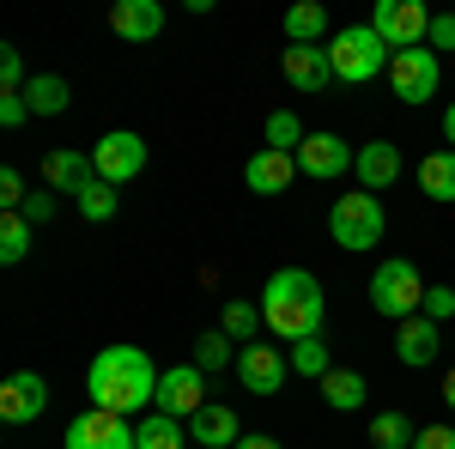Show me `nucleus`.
Instances as JSON below:
<instances>
[{
	"mask_svg": "<svg viewBox=\"0 0 455 449\" xmlns=\"http://www.w3.org/2000/svg\"><path fill=\"white\" fill-rule=\"evenodd\" d=\"M25 201H31L25 176L12 171V164H6V171H0V207H6V212H25Z\"/></svg>",
	"mask_w": 455,
	"mask_h": 449,
	"instance_id": "nucleus-34",
	"label": "nucleus"
},
{
	"mask_svg": "<svg viewBox=\"0 0 455 449\" xmlns=\"http://www.w3.org/2000/svg\"><path fill=\"white\" fill-rule=\"evenodd\" d=\"M25 219H31V225H49V219H55V195H31V201H25Z\"/></svg>",
	"mask_w": 455,
	"mask_h": 449,
	"instance_id": "nucleus-39",
	"label": "nucleus"
},
{
	"mask_svg": "<svg viewBox=\"0 0 455 449\" xmlns=\"http://www.w3.org/2000/svg\"><path fill=\"white\" fill-rule=\"evenodd\" d=\"M49 407V382L36 377V371H12V377L0 382V419L6 425H36Z\"/></svg>",
	"mask_w": 455,
	"mask_h": 449,
	"instance_id": "nucleus-12",
	"label": "nucleus"
},
{
	"mask_svg": "<svg viewBox=\"0 0 455 449\" xmlns=\"http://www.w3.org/2000/svg\"><path fill=\"white\" fill-rule=\"evenodd\" d=\"M328 61H334V79H347V85H364V79L388 73L395 49H388V43L371 31V25H347V31L328 36Z\"/></svg>",
	"mask_w": 455,
	"mask_h": 449,
	"instance_id": "nucleus-3",
	"label": "nucleus"
},
{
	"mask_svg": "<svg viewBox=\"0 0 455 449\" xmlns=\"http://www.w3.org/2000/svg\"><path fill=\"white\" fill-rule=\"evenodd\" d=\"M443 401H450V413H455V371L443 377Z\"/></svg>",
	"mask_w": 455,
	"mask_h": 449,
	"instance_id": "nucleus-42",
	"label": "nucleus"
},
{
	"mask_svg": "<svg viewBox=\"0 0 455 449\" xmlns=\"http://www.w3.org/2000/svg\"><path fill=\"white\" fill-rule=\"evenodd\" d=\"M188 437H195L201 449H237V444H243V425H237V413H231V407L207 401L201 413L188 419Z\"/></svg>",
	"mask_w": 455,
	"mask_h": 449,
	"instance_id": "nucleus-19",
	"label": "nucleus"
},
{
	"mask_svg": "<svg viewBox=\"0 0 455 449\" xmlns=\"http://www.w3.org/2000/svg\"><path fill=\"white\" fill-rule=\"evenodd\" d=\"M31 79H25V55L19 49H0V92H25Z\"/></svg>",
	"mask_w": 455,
	"mask_h": 449,
	"instance_id": "nucleus-35",
	"label": "nucleus"
},
{
	"mask_svg": "<svg viewBox=\"0 0 455 449\" xmlns=\"http://www.w3.org/2000/svg\"><path fill=\"white\" fill-rule=\"evenodd\" d=\"M304 122H298V116H291V109H274V116H267V146H274V152H298V146H304Z\"/></svg>",
	"mask_w": 455,
	"mask_h": 449,
	"instance_id": "nucleus-31",
	"label": "nucleus"
},
{
	"mask_svg": "<svg viewBox=\"0 0 455 449\" xmlns=\"http://www.w3.org/2000/svg\"><path fill=\"white\" fill-rule=\"evenodd\" d=\"M425 49H455V12H431V36Z\"/></svg>",
	"mask_w": 455,
	"mask_h": 449,
	"instance_id": "nucleus-37",
	"label": "nucleus"
},
{
	"mask_svg": "<svg viewBox=\"0 0 455 449\" xmlns=\"http://www.w3.org/2000/svg\"><path fill=\"white\" fill-rule=\"evenodd\" d=\"M285 377H291V358H280V346L249 341L243 352H237V382H243L249 395H280Z\"/></svg>",
	"mask_w": 455,
	"mask_h": 449,
	"instance_id": "nucleus-11",
	"label": "nucleus"
},
{
	"mask_svg": "<svg viewBox=\"0 0 455 449\" xmlns=\"http://www.w3.org/2000/svg\"><path fill=\"white\" fill-rule=\"evenodd\" d=\"M19 122H31L25 92H0V128H19Z\"/></svg>",
	"mask_w": 455,
	"mask_h": 449,
	"instance_id": "nucleus-36",
	"label": "nucleus"
},
{
	"mask_svg": "<svg viewBox=\"0 0 455 449\" xmlns=\"http://www.w3.org/2000/svg\"><path fill=\"white\" fill-rule=\"evenodd\" d=\"M291 158H298V171L315 176V182H328V176H347L352 164H358V152H352L340 134H310L304 146H298V152H291Z\"/></svg>",
	"mask_w": 455,
	"mask_h": 449,
	"instance_id": "nucleus-13",
	"label": "nucleus"
},
{
	"mask_svg": "<svg viewBox=\"0 0 455 449\" xmlns=\"http://www.w3.org/2000/svg\"><path fill=\"white\" fill-rule=\"evenodd\" d=\"M158 377L164 371L146 358V346H104L92 358V371H85V395L104 413L134 419L140 407H158Z\"/></svg>",
	"mask_w": 455,
	"mask_h": 449,
	"instance_id": "nucleus-1",
	"label": "nucleus"
},
{
	"mask_svg": "<svg viewBox=\"0 0 455 449\" xmlns=\"http://www.w3.org/2000/svg\"><path fill=\"white\" fill-rule=\"evenodd\" d=\"M68 79L61 73H31V85H25V104H31V116H61L68 109Z\"/></svg>",
	"mask_w": 455,
	"mask_h": 449,
	"instance_id": "nucleus-25",
	"label": "nucleus"
},
{
	"mask_svg": "<svg viewBox=\"0 0 455 449\" xmlns=\"http://www.w3.org/2000/svg\"><path fill=\"white\" fill-rule=\"evenodd\" d=\"M443 140H450V152H455V104L443 109Z\"/></svg>",
	"mask_w": 455,
	"mask_h": 449,
	"instance_id": "nucleus-41",
	"label": "nucleus"
},
{
	"mask_svg": "<svg viewBox=\"0 0 455 449\" xmlns=\"http://www.w3.org/2000/svg\"><path fill=\"white\" fill-rule=\"evenodd\" d=\"M73 207L85 212V225H109V219H116V207H122V195H116V182H104V176H98L92 188H79V195H73Z\"/></svg>",
	"mask_w": 455,
	"mask_h": 449,
	"instance_id": "nucleus-27",
	"label": "nucleus"
},
{
	"mask_svg": "<svg viewBox=\"0 0 455 449\" xmlns=\"http://www.w3.org/2000/svg\"><path fill=\"white\" fill-rule=\"evenodd\" d=\"M280 73L291 92H328L334 61H328V43H304V49H280Z\"/></svg>",
	"mask_w": 455,
	"mask_h": 449,
	"instance_id": "nucleus-14",
	"label": "nucleus"
},
{
	"mask_svg": "<svg viewBox=\"0 0 455 449\" xmlns=\"http://www.w3.org/2000/svg\"><path fill=\"white\" fill-rule=\"evenodd\" d=\"M413 449H455V425H419Z\"/></svg>",
	"mask_w": 455,
	"mask_h": 449,
	"instance_id": "nucleus-38",
	"label": "nucleus"
},
{
	"mask_svg": "<svg viewBox=\"0 0 455 449\" xmlns=\"http://www.w3.org/2000/svg\"><path fill=\"white\" fill-rule=\"evenodd\" d=\"M261 316L280 341H315L328 328V292L310 268H280V274L261 285Z\"/></svg>",
	"mask_w": 455,
	"mask_h": 449,
	"instance_id": "nucleus-2",
	"label": "nucleus"
},
{
	"mask_svg": "<svg viewBox=\"0 0 455 449\" xmlns=\"http://www.w3.org/2000/svg\"><path fill=\"white\" fill-rule=\"evenodd\" d=\"M443 346H450V341H443V328H437L431 316H407V322H401V334H395V358H401L407 371H425Z\"/></svg>",
	"mask_w": 455,
	"mask_h": 449,
	"instance_id": "nucleus-15",
	"label": "nucleus"
},
{
	"mask_svg": "<svg viewBox=\"0 0 455 449\" xmlns=\"http://www.w3.org/2000/svg\"><path fill=\"white\" fill-rule=\"evenodd\" d=\"M388 85H395L401 104H425V98H437V85H443L437 49H395V61H388Z\"/></svg>",
	"mask_w": 455,
	"mask_h": 449,
	"instance_id": "nucleus-6",
	"label": "nucleus"
},
{
	"mask_svg": "<svg viewBox=\"0 0 455 449\" xmlns=\"http://www.w3.org/2000/svg\"><path fill=\"white\" fill-rule=\"evenodd\" d=\"M450 346H455V328H450Z\"/></svg>",
	"mask_w": 455,
	"mask_h": 449,
	"instance_id": "nucleus-43",
	"label": "nucleus"
},
{
	"mask_svg": "<svg viewBox=\"0 0 455 449\" xmlns=\"http://www.w3.org/2000/svg\"><path fill=\"white\" fill-rule=\"evenodd\" d=\"M328 231H334L340 249H377L383 231H388V212L371 188H358V195H340V201L328 207Z\"/></svg>",
	"mask_w": 455,
	"mask_h": 449,
	"instance_id": "nucleus-5",
	"label": "nucleus"
},
{
	"mask_svg": "<svg viewBox=\"0 0 455 449\" xmlns=\"http://www.w3.org/2000/svg\"><path fill=\"white\" fill-rule=\"evenodd\" d=\"M413 437H419V425L401 413V407H388V413L371 419V444L377 449H413Z\"/></svg>",
	"mask_w": 455,
	"mask_h": 449,
	"instance_id": "nucleus-26",
	"label": "nucleus"
},
{
	"mask_svg": "<svg viewBox=\"0 0 455 449\" xmlns=\"http://www.w3.org/2000/svg\"><path fill=\"white\" fill-rule=\"evenodd\" d=\"M261 322H267V316H261V304H243V298H231V304H225V316H219V328H225L231 341H249Z\"/></svg>",
	"mask_w": 455,
	"mask_h": 449,
	"instance_id": "nucleus-29",
	"label": "nucleus"
},
{
	"mask_svg": "<svg viewBox=\"0 0 455 449\" xmlns=\"http://www.w3.org/2000/svg\"><path fill=\"white\" fill-rule=\"evenodd\" d=\"M352 171H358V182H364L371 195H383L388 182L401 176V146H395V140H371V146H358V164H352Z\"/></svg>",
	"mask_w": 455,
	"mask_h": 449,
	"instance_id": "nucleus-20",
	"label": "nucleus"
},
{
	"mask_svg": "<svg viewBox=\"0 0 455 449\" xmlns=\"http://www.w3.org/2000/svg\"><path fill=\"white\" fill-rule=\"evenodd\" d=\"M291 176H298V158H291V152H274V146H261V152L243 164V182L255 188V195H285Z\"/></svg>",
	"mask_w": 455,
	"mask_h": 449,
	"instance_id": "nucleus-18",
	"label": "nucleus"
},
{
	"mask_svg": "<svg viewBox=\"0 0 455 449\" xmlns=\"http://www.w3.org/2000/svg\"><path fill=\"white\" fill-rule=\"evenodd\" d=\"M92 164H98V176L104 182H134V176L146 171V140L140 134H128V128H116V134H104L98 146H92Z\"/></svg>",
	"mask_w": 455,
	"mask_h": 449,
	"instance_id": "nucleus-8",
	"label": "nucleus"
},
{
	"mask_svg": "<svg viewBox=\"0 0 455 449\" xmlns=\"http://www.w3.org/2000/svg\"><path fill=\"white\" fill-rule=\"evenodd\" d=\"M43 182H49L55 195H79V188H92V182H98V164H92V152L55 146V152L43 158Z\"/></svg>",
	"mask_w": 455,
	"mask_h": 449,
	"instance_id": "nucleus-16",
	"label": "nucleus"
},
{
	"mask_svg": "<svg viewBox=\"0 0 455 449\" xmlns=\"http://www.w3.org/2000/svg\"><path fill=\"white\" fill-rule=\"evenodd\" d=\"M195 365H201V371H225V365H231V334H225V328L201 334V341H195Z\"/></svg>",
	"mask_w": 455,
	"mask_h": 449,
	"instance_id": "nucleus-32",
	"label": "nucleus"
},
{
	"mask_svg": "<svg viewBox=\"0 0 455 449\" xmlns=\"http://www.w3.org/2000/svg\"><path fill=\"white\" fill-rule=\"evenodd\" d=\"M291 371L322 382L328 371H334V365H328V341H322V334H315V341H298V346H291Z\"/></svg>",
	"mask_w": 455,
	"mask_h": 449,
	"instance_id": "nucleus-30",
	"label": "nucleus"
},
{
	"mask_svg": "<svg viewBox=\"0 0 455 449\" xmlns=\"http://www.w3.org/2000/svg\"><path fill=\"white\" fill-rule=\"evenodd\" d=\"M201 407H207V371H201L195 358L158 377V413H171V419H195Z\"/></svg>",
	"mask_w": 455,
	"mask_h": 449,
	"instance_id": "nucleus-9",
	"label": "nucleus"
},
{
	"mask_svg": "<svg viewBox=\"0 0 455 449\" xmlns=\"http://www.w3.org/2000/svg\"><path fill=\"white\" fill-rule=\"evenodd\" d=\"M188 425L171 413H152V419H134V449H182Z\"/></svg>",
	"mask_w": 455,
	"mask_h": 449,
	"instance_id": "nucleus-24",
	"label": "nucleus"
},
{
	"mask_svg": "<svg viewBox=\"0 0 455 449\" xmlns=\"http://www.w3.org/2000/svg\"><path fill=\"white\" fill-rule=\"evenodd\" d=\"M237 449H285V444H280V437H243Z\"/></svg>",
	"mask_w": 455,
	"mask_h": 449,
	"instance_id": "nucleus-40",
	"label": "nucleus"
},
{
	"mask_svg": "<svg viewBox=\"0 0 455 449\" xmlns=\"http://www.w3.org/2000/svg\"><path fill=\"white\" fill-rule=\"evenodd\" d=\"M419 316H431L437 328H443V322H455V292H450V285H425V310Z\"/></svg>",
	"mask_w": 455,
	"mask_h": 449,
	"instance_id": "nucleus-33",
	"label": "nucleus"
},
{
	"mask_svg": "<svg viewBox=\"0 0 455 449\" xmlns=\"http://www.w3.org/2000/svg\"><path fill=\"white\" fill-rule=\"evenodd\" d=\"M68 449H134V419L85 407V413L68 425Z\"/></svg>",
	"mask_w": 455,
	"mask_h": 449,
	"instance_id": "nucleus-10",
	"label": "nucleus"
},
{
	"mask_svg": "<svg viewBox=\"0 0 455 449\" xmlns=\"http://www.w3.org/2000/svg\"><path fill=\"white\" fill-rule=\"evenodd\" d=\"M364 395H371V382L358 377V371H347V365H334V371L322 377V401H328L334 413H358Z\"/></svg>",
	"mask_w": 455,
	"mask_h": 449,
	"instance_id": "nucleus-22",
	"label": "nucleus"
},
{
	"mask_svg": "<svg viewBox=\"0 0 455 449\" xmlns=\"http://www.w3.org/2000/svg\"><path fill=\"white\" fill-rule=\"evenodd\" d=\"M419 195H431V201H455V152L450 146L419 158Z\"/></svg>",
	"mask_w": 455,
	"mask_h": 449,
	"instance_id": "nucleus-23",
	"label": "nucleus"
},
{
	"mask_svg": "<svg viewBox=\"0 0 455 449\" xmlns=\"http://www.w3.org/2000/svg\"><path fill=\"white\" fill-rule=\"evenodd\" d=\"M371 31L383 36L388 49H425V36H431V12H425L419 0H377Z\"/></svg>",
	"mask_w": 455,
	"mask_h": 449,
	"instance_id": "nucleus-7",
	"label": "nucleus"
},
{
	"mask_svg": "<svg viewBox=\"0 0 455 449\" xmlns=\"http://www.w3.org/2000/svg\"><path fill=\"white\" fill-rule=\"evenodd\" d=\"M280 31L291 49H304V43H328V12L315 6V0H298V6H285Z\"/></svg>",
	"mask_w": 455,
	"mask_h": 449,
	"instance_id": "nucleus-21",
	"label": "nucleus"
},
{
	"mask_svg": "<svg viewBox=\"0 0 455 449\" xmlns=\"http://www.w3.org/2000/svg\"><path fill=\"white\" fill-rule=\"evenodd\" d=\"M371 310L377 316H395V322H407V316L425 310V279L419 268L407 261V255H388V261H377V274H371Z\"/></svg>",
	"mask_w": 455,
	"mask_h": 449,
	"instance_id": "nucleus-4",
	"label": "nucleus"
},
{
	"mask_svg": "<svg viewBox=\"0 0 455 449\" xmlns=\"http://www.w3.org/2000/svg\"><path fill=\"white\" fill-rule=\"evenodd\" d=\"M31 237H36L31 219H25V212H6V219H0V261L19 268V261L31 255Z\"/></svg>",
	"mask_w": 455,
	"mask_h": 449,
	"instance_id": "nucleus-28",
	"label": "nucleus"
},
{
	"mask_svg": "<svg viewBox=\"0 0 455 449\" xmlns=\"http://www.w3.org/2000/svg\"><path fill=\"white\" fill-rule=\"evenodd\" d=\"M109 31L122 36V43H152V36L164 31V6L158 0H116L109 6Z\"/></svg>",
	"mask_w": 455,
	"mask_h": 449,
	"instance_id": "nucleus-17",
	"label": "nucleus"
}]
</instances>
